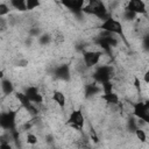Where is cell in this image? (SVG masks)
<instances>
[{
    "label": "cell",
    "mask_w": 149,
    "mask_h": 149,
    "mask_svg": "<svg viewBox=\"0 0 149 149\" xmlns=\"http://www.w3.org/2000/svg\"><path fill=\"white\" fill-rule=\"evenodd\" d=\"M81 13L93 15L94 17H97L100 21H104V20H106L111 16V14L108 13V9L106 7V3L102 2V1H99V0L87 1L86 6L83 8Z\"/></svg>",
    "instance_id": "6da1fadb"
},
{
    "label": "cell",
    "mask_w": 149,
    "mask_h": 149,
    "mask_svg": "<svg viewBox=\"0 0 149 149\" xmlns=\"http://www.w3.org/2000/svg\"><path fill=\"white\" fill-rule=\"evenodd\" d=\"M99 28L105 31V33H108V34H112V35H116V36H120L123 41H126V36H125V31H123V26L122 23L116 20L115 17H113L112 15L101 21V23L99 24Z\"/></svg>",
    "instance_id": "7a4b0ae2"
},
{
    "label": "cell",
    "mask_w": 149,
    "mask_h": 149,
    "mask_svg": "<svg viewBox=\"0 0 149 149\" xmlns=\"http://www.w3.org/2000/svg\"><path fill=\"white\" fill-rule=\"evenodd\" d=\"M132 113L139 121L149 125V99L134 102Z\"/></svg>",
    "instance_id": "3957f363"
},
{
    "label": "cell",
    "mask_w": 149,
    "mask_h": 149,
    "mask_svg": "<svg viewBox=\"0 0 149 149\" xmlns=\"http://www.w3.org/2000/svg\"><path fill=\"white\" fill-rule=\"evenodd\" d=\"M102 57H104V51L101 50H86L83 52L84 65L88 69L97 68L98 65H100Z\"/></svg>",
    "instance_id": "277c9868"
},
{
    "label": "cell",
    "mask_w": 149,
    "mask_h": 149,
    "mask_svg": "<svg viewBox=\"0 0 149 149\" xmlns=\"http://www.w3.org/2000/svg\"><path fill=\"white\" fill-rule=\"evenodd\" d=\"M112 77H113V68L111 65H106V64L98 65L93 73V79L99 85H101L106 81H112Z\"/></svg>",
    "instance_id": "5b68a950"
},
{
    "label": "cell",
    "mask_w": 149,
    "mask_h": 149,
    "mask_svg": "<svg viewBox=\"0 0 149 149\" xmlns=\"http://www.w3.org/2000/svg\"><path fill=\"white\" fill-rule=\"evenodd\" d=\"M66 123L72 129L77 130V132H83L84 126H85V118H84V114H83L81 109L78 108V109L71 111L69 116H68Z\"/></svg>",
    "instance_id": "8992f818"
},
{
    "label": "cell",
    "mask_w": 149,
    "mask_h": 149,
    "mask_svg": "<svg viewBox=\"0 0 149 149\" xmlns=\"http://www.w3.org/2000/svg\"><path fill=\"white\" fill-rule=\"evenodd\" d=\"M17 123V112L9 109L8 112H2L0 115V125L2 129L14 130Z\"/></svg>",
    "instance_id": "52a82bcc"
},
{
    "label": "cell",
    "mask_w": 149,
    "mask_h": 149,
    "mask_svg": "<svg viewBox=\"0 0 149 149\" xmlns=\"http://www.w3.org/2000/svg\"><path fill=\"white\" fill-rule=\"evenodd\" d=\"M125 9L134 13L135 15H146L147 12H148L146 2L142 1V0H130V1H128L126 3Z\"/></svg>",
    "instance_id": "ba28073f"
},
{
    "label": "cell",
    "mask_w": 149,
    "mask_h": 149,
    "mask_svg": "<svg viewBox=\"0 0 149 149\" xmlns=\"http://www.w3.org/2000/svg\"><path fill=\"white\" fill-rule=\"evenodd\" d=\"M26 95L28 97V99L34 104V105H40L43 102V95L40 93L38 88L36 86H28L24 91Z\"/></svg>",
    "instance_id": "9c48e42d"
},
{
    "label": "cell",
    "mask_w": 149,
    "mask_h": 149,
    "mask_svg": "<svg viewBox=\"0 0 149 149\" xmlns=\"http://www.w3.org/2000/svg\"><path fill=\"white\" fill-rule=\"evenodd\" d=\"M87 1L85 0H65V1H62V5L66 8H69L70 10H73V12H79L81 13L83 8L86 6Z\"/></svg>",
    "instance_id": "30bf717a"
},
{
    "label": "cell",
    "mask_w": 149,
    "mask_h": 149,
    "mask_svg": "<svg viewBox=\"0 0 149 149\" xmlns=\"http://www.w3.org/2000/svg\"><path fill=\"white\" fill-rule=\"evenodd\" d=\"M101 100H104L106 104L112 105V106H118L120 104V97L118 95V93H115L113 90L112 91H106L102 92V94L100 95Z\"/></svg>",
    "instance_id": "8fae6325"
},
{
    "label": "cell",
    "mask_w": 149,
    "mask_h": 149,
    "mask_svg": "<svg viewBox=\"0 0 149 149\" xmlns=\"http://www.w3.org/2000/svg\"><path fill=\"white\" fill-rule=\"evenodd\" d=\"M51 100L59 107V108H65V105H66V95L64 94L63 91L61 90H55L51 94Z\"/></svg>",
    "instance_id": "7c38bea8"
},
{
    "label": "cell",
    "mask_w": 149,
    "mask_h": 149,
    "mask_svg": "<svg viewBox=\"0 0 149 149\" xmlns=\"http://www.w3.org/2000/svg\"><path fill=\"white\" fill-rule=\"evenodd\" d=\"M1 91L5 95H9L12 93H15L14 91V85L9 79L1 78Z\"/></svg>",
    "instance_id": "4fadbf2b"
},
{
    "label": "cell",
    "mask_w": 149,
    "mask_h": 149,
    "mask_svg": "<svg viewBox=\"0 0 149 149\" xmlns=\"http://www.w3.org/2000/svg\"><path fill=\"white\" fill-rule=\"evenodd\" d=\"M55 73H56V77H57V78L65 80V79H68L69 76H70L69 66H68V65H61V66H58V68L56 69Z\"/></svg>",
    "instance_id": "5bb4252c"
},
{
    "label": "cell",
    "mask_w": 149,
    "mask_h": 149,
    "mask_svg": "<svg viewBox=\"0 0 149 149\" xmlns=\"http://www.w3.org/2000/svg\"><path fill=\"white\" fill-rule=\"evenodd\" d=\"M9 5H10V7H13L14 9H16L19 12H27L26 0H10Z\"/></svg>",
    "instance_id": "9a60e30c"
},
{
    "label": "cell",
    "mask_w": 149,
    "mask_h": 149,
    "mask_svg": "<svg viewBox=\"0 0 149 149\" xmlns=\"http://www.w3.org/2000/svg\"><path fill=\"white\" fill-rule=\"evenodd\" d=\"M134 134H135L136 139H137L141 143H146V142H147L148 137H147V133H146V130H144L143 128L137 127V128L134 130Z\"/></svg>",
    "instance_id": "2e32d148"
},
{
    "label": "cell",
    "mask_w": 149,
    "mask_h": 149,
    "mask_svg": "<svg viewBox=\"0 0 149 149\" xmlns=\"http://www.w3.org/2000/svg\"><path fill=\"white\" fill-rule=\"evenodd\" d=\"M26 142L30 146H36L38 142V137L34 134V133H28L26 136Z\"/></svg>",
    "instance_id": "e0dca14e"
},
{
    "label": "cell",
    "mask_w": 149,
    "mask_h": 149,
    "mask_svg": "<svg viewBox=\"0 0 149 149\" xmlns=\"http://www.w3.org/2000/svg\"><path fill=\"white\" fill-rule=\"evenodd\" d=\"M26 5H27V10H33L40 7L41 2L38 0H26Z\"/></svg>",
    "instance_id": "ac0fdd59"
},
{
    "label": "cell",
    "mask_w": 149,
    "mask_h": 149,
    "mask_svg": "<svg viewBox=\"0 0 149 149\" xmlns=\"http://www.w3.org/2000/svg\"><path fill=\"white\" fill-rule=\"evenodd\" d=\"M9 7L10 5L6 2H0V17H5L6 15L9 14Z\"/></svg>",
    "instance_id": "d6986e66"
},
{
    "label": "cell",
    "mask_w": 149,
    "mask_h": 149,
    "mask_svg": "<svg viewBox=\"0 0 149 149\" xmlns=\"http://www.w3.org/2000/svg\"><path fill=\"white\" fill-rule=\"evenodd\" d=\"M142 48H143L144 51L149 52V34L143 37V40H142Z\"/></svg>",
    "instance_id": "ffe728a7"
},
{
    "label": "cell",
    "mask_w": 149,
    "mask_h": 149,
    "mask_svg": "<svg viewBox=\"0 0 149 149\" xmlns=\"http://www.w3.org/2000/svg\"><path fill=\"white\" fill-rule=\"evenodd\" d=\"M50 40H51V37H50L49 35H42V36L40 37V42H41L42 44H47V43H49Z\"/></svg>",
    "instance_id": "44dd1931"
},
{
    "label": "cell",
    "mask_w": 149,
    "mask_h": 149,
    "mask_svg": "<svg viewBox=\"0 0 149 149\" xmlns=\"http://www.w3.org/2000/svg\"><path fill=\"white\" fill-rule=\"evenodd\" d=\"M142 79H143V83H144V84H148V85H149V69L144 71Z\"/></svg>",
    "instance_id": "7402d4cb"
},
{
    "label": "cell",
    "mask_w": 149,
    "mask_h": 149,
    "mask_svg": "<svg viewBox=\"0 0 149 149\" xmlns=\"http://www.w3.org/2000/svg\"><path fill=\"white\" fill-rule=\"evenodd\" d=\"M0 149H12V147H10L9 143H7V142H2L1 146H0Z\"/></svg>",
    "instance_id": "603a6c76"
},
{
    "label": "cell",
    "mask_w": 149,
    "mask_h": 149,
    "mask_svg": "<svg viewBox=\"0 0 149 149\" xmlns=\"http://www.w3.org/2000/svg\"><path fill=\"white\" fill-rule=\"evenodd\" d=\"M52 149H62V148H52Z\"/></svg>",
    "instance_id": "cb8c5ba5"
}]
</instances>
